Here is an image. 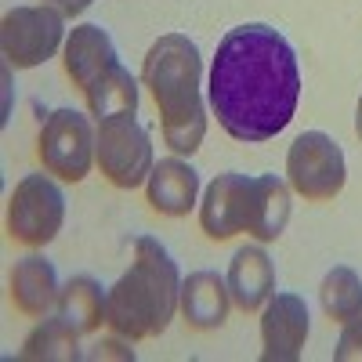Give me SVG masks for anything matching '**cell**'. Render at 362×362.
Segmentation results:
<instances>
[{
  "mask_svg": "<svg viewBox=\"0 0 362 362\" xmlns=\"http://www.w3.org/2000/svg\"><path fill=\"white\" fill-rule=\"evenodd\" d=\"M206 98L228 138L261 145L290 127L300 69L290 40L264 22H243L218 40Z\"/></svg>",
  "mask_w": 362,
  "mask_h": 362,
  "instance_id": "1",
  "label": "cell"
},
{
  "mask_svg": "<svg viewBox=\"0 0 362 362\" xmlns=\"http://www.w3.org/2000/svg\"><path fill=\"white\" fill-rule=\"evenodd\" d=\"M141 83L148 87L163 141L177 156H192L206 134V105H203V58L185 33H163L145 54Z\"/></svg>",
  "mask_w": 362,
  "mask_h": 362,
  "instance_id": "2",
  "label": "cell"
},
{
  "mask_svg": "<svg viewBox=\"0 0 362 362\" xmlns=\"http://www.w3.org/2000/svg\"><path fill=\"white\" fill-rule=\"evenodd\" d=\"M177 300L181 276L170 250L153 235H138L131 268L109 286L105 326L124 341L160 337L177 315Z\"/></svg>",
  "mask_w": 362,
  "mask_h": 362,
  "instance_id": "3",
  "label": "cell"
},
{
  "mask_svg": "<svg viewBox=\"0 0 362 362\" xmlns=\"http://www.w3.org/2000/svg\"><path fill=\"white\" fill-rule=\"evenodd\" d=\"M95 160L112 189L131 192L145 185L156 163H153V141H148V131L138 124V112H116L98 119Z\"/></svg>",
  "mask_w": 362,
  "mask_h": 362,
  "instance_id": "4",
  "label": "cell"
},
{
  "mask_svg": "<svg viewBox=\"0 0 362 362\" xmlns=\"http://www.w3.org/2000/svg\"><path fill=\"white\" fill-rule=\"evenodd\" d=\"M95 145H98V131L90 127V119L80 109H54L47 112L40 138H37V156L40 167L54 177L80 185L95 167Z\"/></svg>",
  "mask_w": 362,
  "mask_h": 362,
  "instance_id": "5",
  "label": "cell"
},
{
  "mask_svg": "<svg viewBox=\"0 0 362 362\" xmlns=\"http://www.w3.org/2000/svg\"><path fill=\"white\" fill-rule=\"evenodd\" d=\"M344 177H348L344 148L329 134L305 131L286 148V181H290V189L297 196H305L308 203L334 199L344 189Z\"/></svg>",
  "mask_w": 362,
  "mask_h": 362,
  "instance_id": "6",
  "label": "cell"
},
{
  "mask_svg": "<svg viewBox=\"0 0 362 362\" xmlns=\"http://www.w3.org/2000/svg\"><path fill=\"white\" fill-rule=\"evenodd\" d=\"M66 15L51 4H22L11 8L0 22V51H4L8 69H37L54 51L62 47L66 37Z\"/></svg>",
  "mask_w": 362,
  "mask_h": 362,
  "instance_id": "7",
  "label": "cell"
},
{
  "mask_svg": "<svg viewBox=\"0 0 362 362\" xmlns=\"http://www.w3.org/2000/svg\"><path fill=\"white\" fill-rule=\"evenodd\" d=\"M66 196L47 174H25L8 199V235L22 247H47L62 232Z\"/></svg>",
  "mask_w": 362,
  "mask_h": 362,
  "instance_id": "8",
  "label": "cell"
},
{
  "mask_svg": "<svg viewBox=\"0 0 362 362\" xmlns=\"http://www.w3.org/2000/svg\"><path fill=\"white\" fill-rule=\"evenodd\" d=\"M308 305L300 293H272L261 308V358L264 362H297L308 344Z\"/></svg>",
  "mask_w": 362,
  "mask_h": 362,
  "instance_id": "9",
  "label": "cell"
},
{
  "mask_svg": "<svg viewBox=\"0 0 362 362\" xmlns=\"http://www.w3.org/2000/svg\"><path fill=\"white\" fill-rule=\"evenodd\" d=\"M247 185H250V174H235V170L218 174L206 185L199 203V228L206 232V239L225 243V239L247 228Z\"/></svg>",
  "mask_w": 362,
  "mask_h": 362,
  "instance_id": "10",
  "label": "cell"
},
{
  "mask_svg": "<svg viewBox=\"0 0 362 362\" xmlns=\"http://www.w3.org/2000/svg\"><path fill=\"white\" fill-rule=\"evenodd\" d=\"M290 221V185L276 174H250L247 185V235L257 243H276Z\"/></svg>",
  "mask_w": 362,
  "mask_h": 362,
  "instance_id": "11",
  "label": "cell"
},
{
  "mask_svg": "<svg viewBox=\"0 0 362 362\" xmlns=\"http://www.w3.org/2000/svg\"><path fill=\"white\" fill-rule=\"evenodd\" d=\"M8 293H11V305L29 315V319H44L54 305H58V272L44 254H25L15 261L11 268V279H8Z\"/></svg>",
  "mask_w": 362,
  "mask_h": 362,
  "instance_id": "12",
  "label": "cell"
},
{
  "mask_svg": "<svg viewBox=\"0 0 362 362\" xmlns=\"http://www.w3.org/2000/svg\"><path fill=\"white\" fill-rule=\"evenodd\" d=\"M196 196H199V170L177 156L160 160L145 181V199L163 218H185L196 206Z\"/></svg>",
  "mask_w": 362,
  "mask_h": 362,
  "instance_id": "13",
  "label": "cell"
},
{
  "mask_svg": "<svg viewBox=\"0 0 362 362\" xmlns=\"http://www.w3.org/2000/svg\"><path fill=\"white\" fill-rule=\"evenodd\" d=\"M228 293H232V305L239 312H261L268 305V297L276 293V264L261 247H239L232 254L228 264Z\"/></svg>",
  "mask_w": 362,
  "mask_h": 362,
  "instance_id": "14",
  "label": "cell"
},
{
  "mask_svg": "<svg viewBox=\"0 0 362 362\" xmlns=\"http://www.w3.org/2000/svg\"><path fill=\"white\" fill-rule=\"evenodd\" d=\"M119 62L116 54V44L112 37L105 33L102 25H76L69 40H66V51H62V66H66V76L73 80V87L87 90L105 69H112Z\"/></svg>",
  "mask_w": 362,
  "mask_h": 362,
  "instance_id": "15",
  "label": "cell"
},
{
  "mask_svg": "<svg viewBox=\"0 0 362 362\" xmlns=\"http://www.w3.org/2000/svg\"><path fill=\"white\" fill-rule=\"evenodd\" d=\"M228 308H232V293H228V283L218 276V272H192L189 279H181L177 312L192 329L225 326Z\"/></svg>",
  "mask_w": 362,
  "mask_h": 362,
  "instance_id": "16",
  "label": "cell"
},
{
  "mask_svg": "<svg viewBox=\"0 0 362 362\" xmlns=\"http://www.w3.org/2000/svg\"><path fill=\"white\" fill-rule=\"evenodd\" d=\"M105 300H109V290H102L98 279L73 276L62 286V293H58L54 312L62 315L80 337H87V334H98V329H102V322H105Z\"/></svg>",
  "mask_w": 362,
  "mask_h": 362,
  "instance_id": "17",
  "label": "cell"
},
{
  "mask_svg": "<svg viewBox=\"0 0 362 362\" xmlns=\"http://www.w3.org/2000/svg\"><path fill=\"white\" fill-rule=\"evenodd\" d=\"M76 329L62 319V315H54V319H40L33 326V334H29L18 348V362H73L80 358V348H76Z\"/></svg>",
  "mask_w": 362,
  "mask_h": 362,
  "instance_id": "18",
  "label": "cell"
},
{
  "mask_svg": "<svg viewBox=\"0 0 362 362\" xmlns=\"http://www.w3.org/2000/svg\"><path fill=\"white\" fill-rule=\"evenodd\" d=\"M83 98H87L90 116H98V119L116 116V112H138V80L116 62L83 90Z\"/></svg>",
  "mask_w": 362,
  "mask_h": 362,
  "instance_id": "19",
  "label": "cell"
},
{
  "mask_svg": "<svg viewBox=\"0 0 362 362\" xmlns=\"http://www.w3.org/2000/svg\"><path fill=\"white\" fill-rule=\"evenodd\" d=\"M319 305L326 312L329 322H348L358 308H362V279L358 272L348 268V264H334L322 276V286H319Z\"/></svg>",
  "mask_w": 362,
  "mask_h": 362,
  "instance_id": "20",
  "label": "cell"
},
{
  "mask_svg": "<svg viewBox=\"0 0 362 362\" xmlns=\"http://www.w3.org/2000/svg\"><path fill=\"white\" fill-rule=\"evenodd\" d=\"M334 358H337V362H362V308L344 322L341 341H337V348H334Z\"/></svg>",
  "mask_w": 362,
  "mask_h": 362,
  "instance_id": "21",
  "label": "cell"
},
{
  "mask_svg": "<svg viewBox=\"0 0 362 362\" xmlns=\"http://www.w3.org/2000/svg\"><path fill=\"white\" fill-rule=\"evenodd\" d=\"M44 4H51L54 11H62L66 18H76V15H83L95 0H44Z\"/></svg>",
  "mask_w": 362,
  "mask_h": 362,
  "instance_id": "22",
  "label": "cell"
},
{
  "mask_svg": "<svg viewBox=\"0 0 362 362\" xmlns=\"http://www.w3.org/2000/svg\"><path fill=\"white\" fill-rule=\"evenodd\" d=\"M355 134L362 138V95H358V109H355Z\"/></svg>",
  "mask_w": 362,
  "mask_h": 362,
  "instance_id": "23",
  "label": "cell"
}]
</instances>
